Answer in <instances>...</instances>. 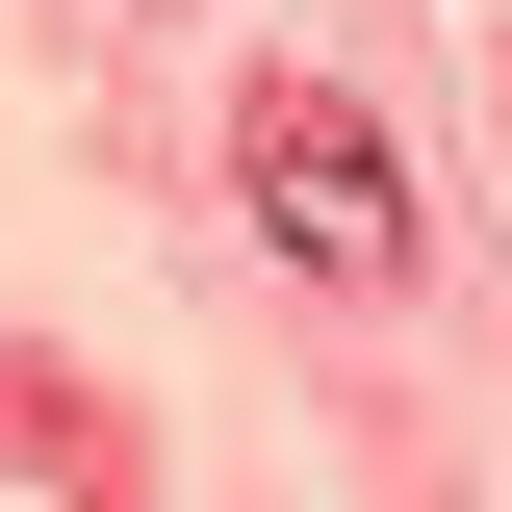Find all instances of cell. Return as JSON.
<instances>
[{"mask_svg":"<svg viewBox=\"0 0 512 512\" xmlns=\"http://www.w3.org/2000/svg\"><path fill=\"white\" fill-rule=\"evenodd\" d=\"M231 180H256V231L308 256V282H410V154H384V128L333 103V77H256Z\"/></svg>","mask_w":512,"mask_h":512,"instance_id":"6da1fadb","label":"cell"}]
</instances>
